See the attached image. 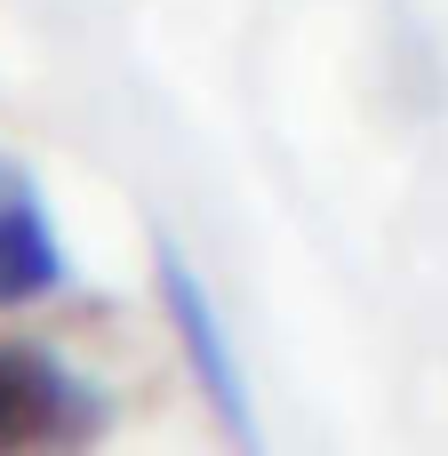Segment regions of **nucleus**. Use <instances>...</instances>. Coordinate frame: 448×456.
Masks as SVG:
<instances>
[{
	"label": "nucleus",
	"mask_w": 448,
	"mask_h": 456,
	"mask_svg": "<svg viewBox=\"0 0 448 456\" xmlns=\"http://www.w3.org/2000/svg\"><path fill=\"white\" fill-rule=\"evenodd\" d=\"M104 433L96 385H80L56 353L0 337V456H80Z\"/></svg>",
	"instance_id": "nucleus-1"
},
{
	"label": "nucleus",
	"mask_w": 448,
	"mask_h": 456,
	"mask_svg": "<svg viewBox=\"0 0 448 456\" xmlns=\"http://www.w3.org/2000/svg\"><path fill=\"white\" fill-rule=\"evenodd\" d=\"M152 273H160V313H168V329H176V345H184V361H192V377H200V401L216 409V425H224L240 449H257L248 377H240V353H232V337H224V321H216V305H208L200 273H192L168 240L152 248Z\"/></svg>",
	"instance_id": "nucleus-2"
},
{
	"label": "nucleus",
	"mask_w": 448,
	"mask_h": 456,
	"mask_svg": "<svg viewBox=\"0 0 448 456\" xmlns=\"http://www.w3.org/2000/svg\"><path fill=\"white\" fill-rule=\"evenodd\" d=\"M56 289H64V248H56V224H48V200L24 176V160L0 152V313L40 305Z\"/></svg>",
	"instance_id": "nucleus-3"
}]
</instances>
